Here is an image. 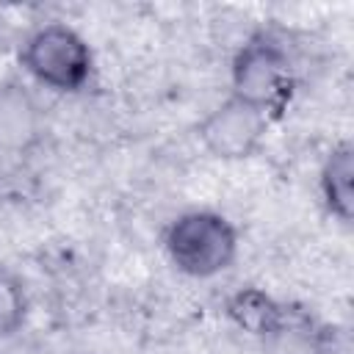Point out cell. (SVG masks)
I'll return each instance as SVG.
<instances>
[{"instance_id":"3957f363","label":"cell","mask_w":354,"mask_h":354,"mask_svg":"<svg viewBox=\"0 0 354 354\" xmlns=\"http://www.w3.org/2000/svg\"><path fill=\"white\" fill-rule=\"evenodd\" d=\"M169 263L194 279L224 274L238 257V230L216 210H185L163 232Z\"/></svg>"},{"instance_id":"6da1fadb","label":"cell","mask_w":354,"mask_h":354,"mask_svg":"<svg viewBox=\"0 0 354 354\" xmlns=\"http://www.w3.org/2000/svg\"><path fill=\"white\" fill-rule=\"evenodd\" d=\"M296 86L293 58L271 33H252L230 61V97L254 108L268 122L290 108Z\"/></svg>"},{"instance_id":"52a82bcc","label":"cell","mask_w":354,"mask_h":354,"mask_svg":"<svg viewBox=\"0 0 354 354\" xmlns=\"http://www.w3.org/2000/svg\"><path fill=\"white\" fill-rule=\"evenodd\" d=\"M318 196L335 221L351 224L354 218V147L351 141H340L326 152L318 169Z\"/></svg>"},{"instance_id":"8992f818","label":"cell","mask_w":354,"mask_h":354,"mask_svg":"<svg viewBox=\"0 0 354 354\" xmlns=\"http://www.w3.org/2000/svg\"><path fill=\"white\" fill-rule=\"evenodd\" d=\"M224 315L249 337H279L288 326V310L263 288H241L235 290L227 304Z\"/></svg>"},{"instance_id":"5b68a950","label":"cell","mask_w":354,"mask_h":354,"mask_svg":"<svg viewBox=\"0 0 354 354\" xmlns=\"http://www.w3.org/2000/svg\"><path fill=\"white\" fill-rule=\"evenodd\" d=\"M44 136V111L22 80H0V155H25Z\"/></svg>"},{"instance_id":"7a4b0ae2","label":"cell","mask_w":354,"mask_h":354,"mask_svg":"<svg viewBox=\"0 0 354 354\" xmlns=\"http://www.w3.org/2000/svg\"><path fill=\"white\" fill-rule=\"evenodd\" d=\"M19 66L47 91L77 94L94 77V53L72 25L44 22L25 36Z\"/></svg>"},{"instance_id":"ba28073f","label":"cell","mask_w":354,"mask_h":354,"mask_svg":"<svg viewBox=\"0 0 354 354\" xmlns=\"http://www.w3.org/2000/svg\"><path fill=\"white\" fill-rule=\"evenodd\" d=\"M28 310L30 301L22 277L14 268L0 266V337L17 335L28 321Z\"/></svg>"},{"instance_id":"277c9868","label":"cell","mask_w":354,"mask_h":354,"mask_svg":"<svg viewBox=\"0 0 354 354\" xmlns=\"http://www.w3.org/2000/svg\"><path fill=\"white\" fill-rule=\"evenodd\" d=\"M268 119L235 97L210 108L196 124L199 144L218 160H246L266 144Z\"/></svg>"}]
</instances>
